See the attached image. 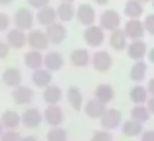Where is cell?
I'll return each mask as SVG.
<instances>
[{"mask_svg":"<svg viewBox=\"0 0 154 141\" xmlns=\"http://www.w3.org/2000/svg\"><path fill=\"white\" fill-rule=\"evenodd\" d=\"M83 38L86 42L88 47L91 48H98L103 45L104 42V30L100 27V25H91V27H86L83 33Z\"/></svg>","mask_w":154,"mask_h":141,"instance_id":"cell-1","label":"cell"},{"mask_svg":"<svg viewBox=\"0 0 154 141\" xmlns=\"http://www.w3.org/2000/svg\"><path fill=\"white\" fill-rule=\"evenodd\" d=\"M119 25H121V15L116 10H104L100 15V27L103 30L114 32L119 28Z\"/></svg>","mask_w":154,"mask_h":141,"instance_id":"cell-2","label":"cell"},{"mask_svg":"<svg viewBox=\"0 0 154 141\" xmlns=\"http://www.w3.org/2000/svg\"><path fill=\"white\" fill-rule=\"evenodd\" d=\"M12 22H14L15 28H20V30L25 32V30H32L35 17H33V14H32V10H28V8H20V10L15 12Z\"/></svg>","mask_w":154,"mask_h":141,"instance_id":"cell-3","label":"cell"},{"mask_svg":"<svg viewBox=\"0 0 154 141\" xmlns=\"http://www.w3.org/2000/svg\"><path fill=\"white\" fill-rule=\"evenodd\" d=\"M91 65H93V68L96 71L104 73V71H108L111 67H113V58H111V55L108 53V52L98 50V52H94V53L91 55Z\"/></svg>","mask_w":154,"mask_h":141,"instance_id":"cell-4","label":"cell"},{"mask_svg":"<svg viewBox=\"0 0 154 141\" xmlns=\"http://www.w3.org/2000/svg\"><path fill=\"white\" fill-rule=\"evenodd\" d=\"M101 128L106 131H113L121 126V111L118 108H108L101 118Z\"/></svg>","mask_w":154,"mask_h":141,"instance_id":"cell-5","label":"cell"},{"mask_svg":"<svg viewBox=\"0 0 154 141\" xmlns=\"http://www.w3.org/2000/svg\"><path fill=\"white\" fill-rule=\"evenodd\" d=\"M43 120L47 121L50 126L53 128H58L65 120V114H63V110H61L58 105H48L43 111Z\"/></svg>","mask_w":154,"mask_h":141,"instance_id":"cell-6","label":"cell"},{"mask_svg":"<svg viewBox=\"0 0 154 141\" xmlns=\"http://www.w3.org/2000/svg\"><path fill=\"white\" fill-rule=\"evenodd\" d=\"M28 45H30L32 50H47L48 45H50V40H48L47 33L43 30H30L28 33Z\"/></svg>","mask_w":154,"mask_h":141,"instance_id":"cell-7","label":"cell"},{"mask_svg":"<svg viewBox=\"0 0 154 141\" xmlns=\"http://www.w3.org/2000/svg\"><path fill=\"white\" fill-rule=\"evenodd\" d=\"M124 32H126L128 38H131V42L134 40H143L144 33H146V28H144V24L137 18H129L124 25Z\"/></svg>","mask_w":154,"mask_h":141,"instance_id":"cell-8","label":"cell"},{"mask_svg":"<svg viewBox=\"0 0 154 141\" xmlns=\"http://www.w3.org/2000/svg\"><path fill=\"white\" fill-rule=\"evenodd\" d=\"M5 42L10 45V48L20 50V48H23L28 43V35L23 30H20V28H10L7 32V40Z\"/></svg>","mask_w":154,"mask_h":141,"instance_id":"cell-9","label":"cell"},{"mask_svg":"<svg viewBox=\"0 0 154 141\" xmlns=\"http://www.w3.org/2000/svg\"><path fill=\"white\" fill-rule=\"evenodd\" d=\"M45 33H47L50 43L58 45V43H61V42H65L68 32H66V27H65L63 24H60V22H55V24H51L50 27H47Z\"/></svg>","mask_w":154,"mask_h":141,"instance_id":"cell-10","label":"cell"},{"mask_svg":"<svg viewBox=\"0 0 154 141\" xmlns=\"http://www.w3.org/2000/svg\"><path fill=\"white\" fill-rule=\"evenodd\" d=\"M76 20L80 22L81 25H85V27L94 25V20H96L94 8L91 7L90 4H81L80 7L76 8Z\"/></svg>","mask_w":154,"mask_h":141,"instance_id":"cell-11","label":"cell"},{"mask_svg":"<svg viewBox=\"0 0 154 141\" xmlns=\"http://www.w3.org/2000/svg\"><path fill=\"white\" fill-rule=\"evenodd\" d=\"M43 121V113L38 108H27L22 114V123L27 128H38Z\"/></svg>","mask_w":154,"mask_h":141,"instance_id":"cell-12","label":"cell"},{"mask_svg":"<svg viewBox=\"0 0 154 141\" xmlns=\"http://www.w3.org/2000/svg\"><path fill=\"white\" fill-rule=\"evenodd\" d=\"M33 90L30 86H25V85H20V86L12 90V98L17 105H30L33 101Z\"/></svg>","mask_w":154,"mask_h":141,"instance_id":"cell-13","label":"cell"},{"mask_svg":"<svg viewBox=\"0 0 154 141\" xmlns=\"http://www.w3.org/2000/svg\"><path fill=\"white\" fill-rule=\"evenodd\" d=\"M106 110H108L106 105L98 101L96 98L86 101V105H85V114H86L88 118H91V120H101L103 114L106 113Z\"/></svg>","mask_w":154,"mask_h":141,"instance_id":"cell-14","label":"cell"},{"mask_svg":"<svg viewBox=\"0 0 154 141\" xmlns=\"http://www.w3.org/2000/svg\"><path fill=\"white\" fill-rule=\"evenodd\" d=\"M126 53H128V57H129L131 60L141 61L147 55V47H146V43H144L143 40H134V42H131V43L128 45Z\"/></svg>","mask_w":154,"mask_h":141,"instance_id":"cell-15","label":"cell"},{"mask_svg":"<svg viewBox=\"0 0 154 141\" xmlns=\"http://www.w3.org/2000/svg\"><path fill=\"white\" fill-rule=\"evenodd\" d=\"M2 81H4V85H7V86H10V88L20 86L22 85V71L15 67L5 68L4 73H2Z\"/></svg>","mask_w":154,"mask_h":141,"instance_id":"cell-16","label":"cell"},{"mask_svg":"<svg viewBox=\"0 0 154 141\" xmlns=\"http://www.w3.org/2000/svg\"><path fill=\"white\" fill-rule=\"evenodd\" d=\"M70 61L73 67H78V68H85L91 63V55L86 48H76V50L71 52L70 55Z\"/></svg>","mask_w":154,"mask_h":141,"instance_id":"cell-17","label":"cell"},{"mask_svg":"<svg viewBox=\"0 0 154 141\" xmlns=\"http://www.w3.org/2000/svg\"><path fill=\"white\" fill-rule=\"evenodd\" d=\"M109 47L116 52H121V50H124V48H128V35H126V32H124V28H118V30L111 32Z\"/></svg>","mask_w":154,"mask_h":141,"instance_id":"cell-18","label":"cell"},{"mask_svg":"<svg viewBox=\"0 0 154 141\" xmlns=\"http://www.w3.org/2000/svg\"><path fill=\"white\" fill-rule=\"evenodd\" d=\"M63 63H65L63 55H61V53H58V52L51 50V52H48V53L45 55L43 67L47 68L48 71H58V70H61Z\"/></svg>","mask_w":154,"mask_h":141,"instance_id":"cell-19","label":"cell"},{"mask_svg":"<svg viewBox=\"0 0 154 141\" xmlns=\"http://www.w3.org/2000/svg\"><path fill=\"white\" fill-rule=\"evenodd\" d=\"M94 98L101 103L108 105L114 100V88L109 83H101L94 88Z\"/></svg>","mask_w":154,"mask_h":141,"instance_id":"cell-20","label":"cell"},{"mask_svg":"<svg viewBox=\"0 0 154 141\" xmlns=\"http://www.w3.org/2000/svg\"><path fill=\"white\" fill-rule=\"evenodd\" d=\"M51 80H53V75H51V71H48L47 68H40V70H35L33 73H32V81H33V85L38 88L50 86Z\"/></svg>","mask_w":154,"mask_h":141,"instance_id":"cell-21","label":"cell"},{"mask_svg":"<svg viewBox=\"0 0 154 141\" xmlns=\"http://www.w3.org/2000/svg\"><path fill=\"white\" fill-rule=\"evenodd\" d=\"M23 61L25 65H27L28 68H32V70H40V68H43V61H45V57L42 55V52H37V50H30L25 53L23 57Z\"/></svg>","mask_w":154,"mask_h":141,"instance_id":"cell-22","label":"cell"},{"mask_svg":"<svg viewBox=\"0 0 154 141\" xmlns=\"http://www.w3.org/2000/svg\"><path fill=\"white\" fill-rule=\"evenodd\" d=\"M0 121H2L5 130H15L22 123V116L15 110H5L2 118H0Z\"/></svg>","mask_w":154,"mask_h":141,"instance_id":"cell-23","label":"cell"},{"mask_svg":"<svg viewBox=\"0 0 154 141\" xmlns=\"http://www.w3.org/2000/svg\"><path fill=\"white\" fill-rule=\"evenodd\" d=\"M57 18H58L57 10L51 8L50 5L45 7V8H42V10H38V14H37V22L40 25H43V27H50L51 24L57 22Z\"/></svg>","mask_w":154,"mask_h":141,"instance_id":"cell-24","label":"cell"},{"mask_svg":"<svg viewBox=\"0 0 154 141\" xmlns=\"http://www.w3.org/2000/svg\"><path fill=\"white\" fill-rule=\"evenodd\" d=\"M143 131H144L143 124L137 123V121H134V120H128V121H124V123L121 124V133H123V136H126V138L141 136Z\"/></svg>","mask_w":154,"mask_h":141,"instance_id":"cell-25","label":"cell"},{"mask_svg":"<svg viewBox=\"0 0 154 141\" xmlns=\"http://www.w3.org/2000/svg\"><path fill=\"white\" fill-rule=\"evenodd\" d=\"M61 96H63V91L58 85H50L43 91V101L47 105H58V101H61Z\"/></svg>","mask_w":154,"mask_h":141,"instance_id":"cell-26","label":"cell"},{"mask_svg":"<svg viewBox=\"0 0 154 141\" xmlns=\"http://www.w3.org/2000/svg\"><path fill=\"white\" fill-rule=\"evenodd\" d=\"M66 100L70 103V106L73 108L75 111H80L83 108V95H81L80 88L76 86H70L66 91Z\"/></svg>","mask_w":154,"mask_h":141,"instance_id":"cell-27","label":"cell"},{"mask_svg":"<svg viewBox=\"0 0 154 141\" xmlns=\"http://www.w3.org/2000/svg\"><path fill=\"white\" fill-rule=\"evenodd\" d=\"M149 93H147V88L146 86H141V85H134L129 91V100L133 101L134 105H144L147 103L149 100Z\"/></svg>","mask_w":154,"mask_h":141,"instance_id":"cell-28","label":"cell"},{"mask_svg":"<svg viewBox=\"0 0 154 141\" xmlns=\"http://www.w3.org/2000/svg\"><path fill=\"white\" fill-rule=\"evenodd\" d=\"M146 71H147V65L146 61H134V65L129 70V78L134 83H141V81L146 78Z\"/></svg>","mask_w":154,"mask_h":141,"instance_id":"cell-29","label":"cell"},{"mask_svg":"<svg viewBox=\"0 0 154 141\" xmlns=\"http://www.w3.org/2000/svg\"><path fill=\"white\" fill-rule=\"evenodd\" d=\"M129 116H131V120H134V121H137V123L144 124L146 121H149L151 113H149V110H147L146 105H134L133 110L129 111Z\"/></svg>","mask_w":154,"mask_h":141,"instance_id":"cell-30","label":"cell"},{"mask_svg":"<svg viewBox=\"0 0 154 141\" xmlns=\"http://www.w3.org/2000/svg\"><path fill=\"white\" fill-rule=\"evenodd\" d=\"M144 14V7L139 0H128L126 5H124V15L129 18H137Z\"/></svg>","mask_w":154,"mask_h":141,"instance_id":"cell-31","label":"cell"},{"mask_svg":"<svg viewBox=\"0 0 154 141\" xmlns=\"http://www.w3.org/2000/svg\"><path fill=\"white\" fill-rule=\"evenodd\" d=\"M57 15L61 22H71L76 17V10H75L73 4H60L57 8Z\"/></svg>","mask_w":154,"mask_h":141,"instance_id":"cell-32","label":"cell"},{"mask_svg":"<svg viewBox=\"0 0 154 141\" xmlns=\"http://www.w3.org/2000/svg\"><path fill=\"white\" fill-rule=\"evenodd\" d=\"M47 141H68V133L63 128H51L47 133Z\"/></svg>","mask_w":154,"mask_h":141,"instance_id":"cell-33","label":"cell"},{"mask_svg":"<svg viewBox=\"0 0 154 141\" xmlns=\"http://www.w3.org/2000/svg\"><path fill=\"white\" fill-rule=\"evenodd\" d=\"M91 141H114L113 139V134L111 131H106V130H98L91 134Z\"/></svg>","mask_w":154,"mask_h":141,"instance_id":"cell-34","label":"cell"},{"mask_svg":"<svg viewBox=\"0 0 154 141\" xmlns=\"http://www.w3.org/2000/svg\"><path fill=\"white\" fill-rule=\"evenodd\" d=\"M0 141H22V134L17 130H7Z\"/></svg>","mask_w":154,"mask_h":141,"instance_id":"cell-35","label":"cell"},{"mask_svg":"<svg viewBox=\"0 0 154 141\" xmlns=\"http://www.w3.org/2000/svg\"><path fill=\"white\" fill-rule=\"evenodd\" d=\"M144 28H146V32L149 35H152L154 37V14H151V15H147L146 18H144Z\"/></svg>","mask_w":154,"mask_h":141,"instance_id":"cell-36","label":"cell"},{"mask_svg":"<svg viewBox=\"0 0 154 141\" xmlns=\"http://www.w3.org/2000/svg\"><path fill=\"white\" fill-rule=\"evenodd\" d=\"M8 27H10V17L4 12H0V32L7 30Z\"/></svg>","mask_w":154,"mask_h":141,"instance_id":"cell-37","label":"cell"},{"mask_svg":"<svg viewBox=\"0 0 154 141\" xmlns=\"http://www.w3.org/2000/svg\"><path fill=\"white\" fill-rule=\"evenodd\" d=\"M28 4H30V7L33 8H45L48 7V4H50V0H28Z\"/></svg>","mask_w":154,"mask_h":141,"instance_id":"cell-38","label":"cell"},{"mask_svg":"<svg viewBox=\"0 0 154 141\" xmlns=\"http://www.w3.org/2000/svg\"><path fill=\"white\" fill-rule=\"evenodd\" d=\"M8 52H10V45H8L7 42L0 40V60H4V58H7Z\"/></svg>","mask_w":154,"mask_h":141,"instance_id":"cell-39","label":"cell"},{"mask_svg":"<svg viewBox=\"0 0 154 141\" xmlns=\"http://www.w3.org/2000/svg\"><path fill=\"white\" fill-rule=\"evenodd\" d=\"M141 141H154V130H146L141 134Z\"/></svg>","mask_w":154,"mask_h":141,"instance_id":"cell-40","label":"cell"},{"mask_svg":"<svg viewBox=\"0 0 154 141\" xmlns=\"http://www.w3.org/2000/svg\"><path fill=\"white\" fill-rule=\"evenodd\" d=\"M146 106H147V110H149V113H151V114H154V96H151L149 100H147Z\"/></svg>","mask_w":154,"mask_h":141,"instance_id":"cell-41","label":"cell"},{"mask_svg":"<svg viewBox=\"0 0 154 141\" xmlns=\"http://www.w3.org/2000/svg\"><path fill=\"white\" fill-rule=\"evenodd\" d=\"M147 93L151 95V96H154V78H151L149 80V83H147Z\"/></svg>","mask_w":154,"mask_h":141,"instance_id":"cell-42","label":"cell"},{"mask_svg":"<svg viewBox=\"0 0 154 141\" xmlns=\"http://www.w3.org/2000/svg\"><path fill=\"white\" fill-rule=\"evenodd\" d=\"M22 141H38V139H37L35 136H32V134H28V136H23V138H22Z\"/></svg>","mask_w":154,"mask_h":141,"instance_id":"cell-43","label":"cell"},{"mask_svg":"<svg viewBox=\"0 0 154 141\" xmlns=\"http://www.w3.org/2000/svg\"><path fill=\"white\" fill-rule=\"evenodd\" d=\"M149 61H151V63H154V47L149 50Z\"/></svg>","mask_w":154,"mask_h":141,"instance_id":"cell-44","label":"cell"},{"mask_svg":"<svg viewBox=\"0 0 154 141\" xmlns=\"http://www.w3.org/2000/svg\"><path fill=\"white\" fill-rule=\"evenodd\" d=\"M93 2H94L96 5H106L108 2H109V0H93Z\"/></svg>","mask_w":154,"mask_h":141,"instance_id":"cell-45","label":"cell"},{"mask_svg":"<svg viewBox=\"0 0 154 141\" xmlns=\"http://www.w3.org/2000/svg\"><path fill=\"white\" fill-rule=\"evenodd\" d=\"M4 133H5V128H4V124H2V121H0V139H2Z\"/></svg>","mask_w":154,"mask_h":141,"instance_id":"cell-46","label":"cell"},{"mask_svg":"<svg viewBox=\"0 0 154 141\" xmlns=\"http://www.w3.org/2000/svg\"><path fill=\"white\" fill-rule=\"evenodd\" d=\"M14 0H0V5H10Z\"/></svg>","mask_w":154,"mask_h":141,"instance_id":"cell-47","label":"cell"},{"mask_svg":"<svg viewBox=\"0 0 154 141\" xmlns=\"http://www.w3.org/2000/svg\"><path fill=\"white\" fill-rule=\"evenodd\" d=\"M60 2H61V4H73L75 0H60Z\"/></svg>","mask_w":154,"mask_h":141,"instance_id":"cell-48","label":"cell"},{"mask_svg":"<svg viewBox=\"0 0 154 141\" xmlns=\"http://www.w3.org/2000/svg\"><path fill=\"white\" fill-rule=\"evenodd\" d=\"M141 4H146V2H152V0H139Z\"/></svg>","mask_w":154,"mask_h":141,"instance_id":"cell-49","label":"cell"},{"mask_svg":"<svg viewBox=\"0 0 154 141\" xmlns=\"http://www.w3.org/2000/svg\"><path fill=\"white\" fill-rule=\"evenodd\" d=\"M152 7H154V0H152Z\"/></svg>","mask_w":154,"mask_h":141,"instance_id":"cell-50","label":"cell"}]
</instances>
